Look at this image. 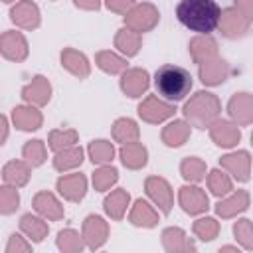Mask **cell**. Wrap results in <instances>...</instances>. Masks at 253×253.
<instances>
[{"label":"cell","instance_id":"6da1fadb","mask_svg":"<svg viewBox=\"0 0 253 253\" xmlns=\"http://www.w3.org/2000/svg\"><path fill=\"white\" fill-rule=\"evenodd\" d=\"M176 16L192 32L210 34L217 28L221 10L215 0H182L176 8Z\"/></svg>","mask_w":253,"mask_h":253},{"label":"cell","instance_id":"7a4b0ae2","mask_svg":"<svg viewBox=\"0 0 253 253\" xmlns=\"http://www.w3.org/2000/svg\"><path fill=\"white\" fill-rule=\"evenodd\" d=\"M156 91L168 101H182L192 89V75L178 65H162L154 75Z\"/></svg>","mask_w":253,"mask_h":253},{"label":"cell","instance_id":"3957f363","mask_svg":"<svg viewBox=\"0 0 253 253\" xmlns=\"http://www.w3.org/2000/svg\"><path fill=\"white\" fill-rule=\"evenodd\" d=\"M138 113H140V117H144L146 121H162V119L170 117V115L174 113V109H172L170 105H164V103L156 101L154 97H150L144 105L138 107Z\"/></svg>","mask_w":253,"mask_h":253},{"label":"cell","instance_id":"277c9868","mask_svg":"<svg viewBox=\"0 0 253 253\" xmlns=\"http://www.w3.org/2000/svg\"><path fill=\"white\" fill-rule=\"evenodd\" d=\"M57 186H59V192L63 196H67L69 200H79L85 194V178L81 174H73V176L61 178L57 182Z\"/></svg>","mask_w":253,"mask_h":253},{"label":"cell","instance_id":"5b68a950","mask_svg":"<svg viewBox=\"0 0 253 253\" xmlns=\"http://www.w3.org/2000/svg\"><path fill=\"white\" fill-rule=\"evenodd\" d=\"M180 198H182L184 210L190 213H196V211H202L204 208H208V198L198 188H182Z\"/></svg>","mask_w":253,"mask_h":253},{"label":"cell","instance_id":"8992f818","mask_svg":"<svg viewBox=\"0 0 253 253\" xmlns=\"http://www.w3.org/2000/svg\"><path fill=\"white\" fill-rule=\"evenodd\" d=\"M146 87H148V75H146V71H130L123 79V89L130 97H138Z\"/></svg>","mask_w":253,"mask_h":253},{"label":"cell","instance_id":"52a82bcc","mask_svg":"<svg viewBox=\"0 0 253 253\" xmlns=\"http://www.w3.org/2000/svg\"><path fill=\"white\" fill-rule=\"evenodd\" d=\"M0 47H2L4 55H8L10 59H16V55H18V59H22V57L26 55V43H24V40H22L20 36H16V34H6V36H2Z\"/></svg>","mask_w":253,"mask_h":253},{"label":"cell","instance_id":"ba28073f","mask_svg":"<svg viewBox=\"0 0 253 253\" xmlns=\"http://www.w3.org/2000/svg\"><path fill=\"white\" fill-rule=\"evenodd\" d=\"M12 20L18 22V24H22V26H26V28L36 26V24H38V10H36L34 4L22 2V4H18V6L12 10Z\"/></svg>","mask_w":253,"mask_h":253},{"label":"cell","instance_id":"9c48e42d","mask_svg":"<svg viewBox=\"0 0 253 253\" xmlns=\"http://www.w3.org/2000/svg\"><path fill=\"white\" fill-rule=\"evenodd\" d=\"M146 188H148V194H150L158 204H162V210L168 211V210H170V190H168V184H166L164 180L150 178L148 184H146Z\"/></svg>","mask_w":253,"mask_h":253},{"label":"cell","instance_id":"30bf717a","mask_svg":"<svg viewBox=\"0 0 253 253\" xmlns=\"http://www.w3.org/2000/svg\"><path fill=\"white\" fill-rule=\"evenodd\" d=\"M121 156H123V162L130 168H138L146 162V150L138 144H128L121 150Z\"/></svg>","mask_w":253,"mask_h":253},{"label":"cell","instance_id":"8fae6325","mask_svg":"<svg viewBox=\"0 0 253 253\" xmlns=\"http://www.w3.org/2000/svg\"><path fill=\"white\" fill-rule=\"evenodd\" d=\"M85 233H87V237H89V241H91L93 247L101 245L103 239H105V223H103V219L91 215L87 219V223H85Z\"/></svg>","mask_w":253,"mask_h":253},{"label":"cell","instance_id":"7c38bea8","mask_svg":"<svg viewBox=\"0 0 253 253\" xmlns=\"http://www.w3.org/2000/svg\"><path fill=\"white\" fill-rule=\"evenodd\" d=\"M26 99H34L36 103H45L49 99V85L43 81V77H36V81L24 91Z\"/></svg>","mask_w":253,"mask_h":253},{"label":"cell","instance_id":"4fadbf2b","mask_svg":"<svg viewBox=\"0 0 253 253\" xmlns=\"http://www.w3.org/2000/svg\"><path fill=\"white\" fill-rule=\"evenodd\" d=\"M14 121L20 128L24 130H32V128H38L40 125V115L34 113L32 109H14Z\"/></svg>","mask_w":253,"mask_h":253},{"label":"cell","instance_id":"5bb4252c","mask_svg":"<svg viewBox=\"0 0 253 253\" xmlns=\"http://www.w3.org/2000/svg\"><path fill=\"white\" fill-rule=\"evenodd\" d=\"M211 134H213V138L217 140V144H223V146H231V144H235V140L239 138V132H237L235 128H231V125H227V123L217 125V128H215Z\"/></svg>","mask_w":253,"mask_h":253},{"label":"cell","instance_id":"9a60e30c","mask_svg":"<svg viewBox=\"0 0 253 253\" xmlns=\"http://www.w3.org/2000/svg\"><path fill=\"white\" fill-rule=\"evenodd\" d=\"M152 12H154V8H152V6H140V8H136V10L128 16V24H130V26H134L136 30L150 28L156 20H146L144 16H148V14H152Z\"/></svg>","mask_w":253,"mask_h":253},{"label":"cell","instance_id":"2e32d148","mask_svg":"<svg viewBox=\"0 0 253 253\" xmlns=\"http://www.w3.org/2000/svg\"><path fill=\"white\" fill-rule=\"evenodd\" d=\"M186 136H188V128H186L184 123H174V125H170V126L164 130V140H166V144H170V146L182 144Z\"/></svg>","mask_w":253,"mask_h":253},{"label":"cell","instance_id":"e0dca14e","mask_svg":"<svg viewBox=\"0 0 253 253\" xmlns=\"http://www.w3.org/2000/svg\"><path fill=\"white\" fill-rule=\"evenodd\" d=\"M126 202H128V196H126L125 192H121V190H119V192L111 194V196L105 200V208H107V211H109L111 215L121 217V213H123V210H125Z\"/></svg>","mask_w":253,"mask_h":253},{"label":"cell","instance_id":"ac0fdd59","mask_svg":"<svg viewBox=\"0 0 253 253\" xmlns=\"http://www.w3.org/2000/svg\"><path fill=\"white\" fill-rule=\"evenodd\" d=\"M89 152H91V160L93 162H107L113 158V146L107 142V140H97L89 146Z\"/></svg>","mask_w":253,"mask_h":253},{"label":"cell","instance_id":"d6986e66","mask_svg":"<svg viewBox=\"0 0 253 253\" xmlns=\"http://www.w3.org/2000/svg\"><path fill=\"white\" fill-rule=\"evenodd\" d=\"M4 178L14 184H24L28 180V168L22 162H10L4 170Z\"/></svg>","mask_w":253,"mask_h":253},{"label":"cell","instance_id":"ffe728a7","mask_svg":"<svg viewBox=\"0 0 253 253\" xmlns=\"http://www.w3.org/2000/svg\"><path fill=\"white\" fill-rule=\"evenodd\" d=\"M36 208H38L40 211L51 215V217H59V215H61V210H59L57 202H55L49 194H40V196L36 198Z\"/></svg>","mask_w":253,"mask_h":253},{"label":"cell","instance_id":"44dd1931","mask_svg":"<svg viewBox=\"0 0 253 253\" xmlns=\"http://www.w3.org/2000/svg\"><path fill=\"white\" fill-rule=\"evenodd\" d=\"M63 61H65V65H67L73 73H77V75H87V61H85L83 55H79V53H75V51H65V53H63Z\"/></svg>","mask_w":253,"mask_h":253},{"label":"cell","instance_id":"7402d4cb","mask_svg":"<svg viewBox=\"0 0 253 253\" xmlns=\"http://www.w3.org/2000/svg\"><path fill=\"white\" fill-rule=\"evenodd\" d=\"M136 134H138V130H136V125L132 123V121H126V119H123V121H119L117 125H115V136L119 138V140H130V138H136Z\"/></svg>","mask_w":253,"mask_h":253},{"label":"cell","instance_id":"603a6c76","mask_svg":"<svg viewBox=\"0 0 253 253\" xmlns=\"http://www.w3.org/2000/svg\"><path fill=\"white\" fill-rule=\"evenodd\" d=\"M132 221L136 225H154V213L150 211L148 204H144V202L136 204V210L132 213Z\"/></svg>","mask_w":253,"mask_h":253},{"label":"cell","instance_id":"cb8c5ba5","mask_svg":"<svg viewBox=\"0 0 253 253\" xmlns=\"http://www.w3.org/2000/svg\"><path fill=\"white\" fill-rule=\"evenodd\" d=\"M117 45H119L123 51H126L128 55H132V53H136V49H138V38L132 36V34L126 32V30H121V34H119V38H117Z\"/></svg>","mask_w":253,"mask_h":253},{"label":"cell","instance_id":"d4e9b609","mask_svg":"<svg viewBox=\"0 0 253 253\" xmlns=\"http://www.w3.org/2000/svg\"><path fill=\"white\" fill-rule=\"evenodd\" d=\"M22 227L34 237V239H42L43 237V233H45V225L40 221V219H36V217H32V215H24L22 217Z\"/></svg>","mask_w":253,"mask_h":253},{"label":"cell","instance_id":"484cf974","mask_svg":"<svg viewBox=\"0 0 253 253\" xmlns=\"http://www.w3.org/2000/svg\"><path fill=\"white\" fill-rule=\"evenodd\" d=\"M81 162V150L79 148H73L69 152H63V154H57L55 158V168L63 170V168H69V166H75Z\"/></svg>","mask_w":253,"mask_h":253},{"label":"cell","instance_id":"4316f807","mask_svg":"<svg viewBox=\"0 0 253 253\" xmlns=\"http://www.w3.org/2000/svg\"><path fill=\"white\" fill-rule=\"evenodd\" d=\"M99 65H101L105 71L117 73V71H121L126 63H125L123 59H119L117 55H113V53H99Z\"/></svg>","mask_w":253,"mask_h":253},{"label":"cell","instance_id":"83f0119b","mask_svg":"<svg viewBox=\"0 0 253 253\" xmlns=\"http://www.w3.org/2000/svg\"><path fill=\"white\" fill-rule=\"evenodd\" d=\"M18 206V194L10 188H0V211L8 213Z\"/></svg>","mask_w":253,"mask_h":253},{"label":"cell","instance_id":"f1b7e54d","mask_svg":"<svg viewBox=\"0 0 253 253\" xmlns=\"http://www.w3.org/2000/svg\"><path fill=\"white\" fill-rule=\"evenodd\" d=\"M95 186L99 190H105L107 186H111L115 180H117V170L115 168H101L97 174H95Z\"/></svg>","mask_w":253,"mask_h":253},{"label":"cell","instance_id":"f546056e","mask_svg":"<svg viewBox=\"0 0 253 253\" xmlns=\"http://www.w3.org/2000/svg\"><path fill=\"white\" fill-rule=\"evenodd\" d=\"M182 172H184V176L190 178V180H200L202 174H204V164H202L200 160L190 158V160H186V162L182 164Z\"/></svg>","mask_w":253,"mask_h":253},{"label":"cell","instance_id":"4dcf8cb0","mask_svg":"<svg viewBox=\"0 0 253 253\" xmlns=\"http://www.w3.org/2000/svg\"><path fill=\"white\" fill-rule=\"evenodd\" d=\"M75 140V132L73 130H69V132H51V140H49V146L53 148V150H59V148H63V146H67V144H71Z\"/></svg>","mask_w":253,"mask_h":253},{"label":"cell","instance_id":"1f68e13d","mask_svg":"<svg viewBox=\"0 0 253 253\" xmlns=\"http://www.w3.org/2000/svg\"><path fill=\"white\" fill-rule=\"evenodd\" d=\"M24 154L32 160V164H42L43 162V146L40 140H34L30 142L26 148H24Z\"/></svg>","mask_w":253,"mask_h":253},{"label":"cell","instance_id":"d6a6232c","mask_svg":"<svg viewBox=\"0 0 253 253\" xmlns=\"http://www.w3.org/2000/svg\"><path fill=\"white\" fill-rule=\"evenodd\" d=\"M210 186H211V190H213V194H225L227 190H229V180L221 174V172H211V178H210Z\"/></svg>","mask_w":253,"mask_h":253},{"label":"cell","instance_id":"836d02e7","mask_svg":"<svg viewBox=\"0 0 253 253\" xmlns=\"http://www.w3.org/2000/svg\"><path fill=\"white\" fill-rule=\"evenodd\" d=\"M196 231L202 235V239H213V235H215V223H213V219H200L196 223Z\"/></svg>","mask_w":253,"mask_h":253},{"label":"cell","instance_id":"e575fe53","mask_svg":"<svg viewBox=\"0 0 253 253\" xmlns=\"http://www.w3.org/2000/svg\"><path fill=\"white\" fill-rule=\"evenodd\" d=\"M132 4V0H107V6L111 8V10H125V8H128Z\"/></svg>","mask_w":253,"mask_h":253},{"label":"cell","instance_id":"d590c367","mask_svg":"<svg viewBox=\"0 0 253 253\" xmlns=\"http://www.w3.org/2000/svg\"><path fill=\"white\" fill-rule=\"evenodd\" d=\"M4 138H6V119L0 117V144H2Z\"/></svg>","mask_w":253,"mask_h":253},{"label":"cell","instance_id":"8d00e7d4","mask_svg":"<svg viewBox=\"0 0 253 253\" xmlns=\"http://www.w3.org/2000/svg\"><path fill=\"white\" fill-rule=\"evenodd\" d=\"M77 4H81V6H85V8H97V0H75Z\"/></svg>","mask_w":253,"mask_h":253},{"label":"cell","instance_id":"74e56055","mask_svg":"<svg viewBox=\"0 0 253 253\" xmlns=\"http://www.w3.org/2000/svg\"><path fill=\"white\" fill-rule=\"evenodd\" d=\"M4 2H12V0H4Z\"/></svg>","mask_w":253,"mask_h":253}]
</instances>
